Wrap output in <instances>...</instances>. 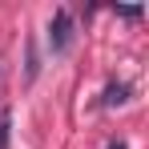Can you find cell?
Wrapping results in <instances>:
<instances>
[{
  "mask_svg": "<svg viewBox=\"0 0 149 149\" xmlns=\"http://www.w3.org/2000/svg\"><path fill=\"white\" fill-rule=\"evenodd\" d=\"M73 12L69 8H56L52 12V20H49V49L52 52H69L73 49Z\"/></svg>",
  "mask_w": 149,
  "mask_h": 149,
  "instance_id": "obj_1",
  "label": "cell"
},
{
  "mask_svg": "<svg viewBox=\"0 0 149 149\" xmlns=\"http://www.w3.org/2000/svg\"><path fill=\"white\" fill-rule=\"evenodd\" d=\"M125 101H129V85H125V81H109V89H105V105L117 109V105H125Z\"/></svg>",
  "mask_w": 149,
  "mask_h": 149,
  "instance_id": "obj_2",
  "label": "cell"
},
{
  "mask_svg": "<svg viewBox=\"0 0 149 149\" xmlns=\"http://www.w3.org/2000/svg\"><path fill=\"white\" fill-rule=\"evenodd\" d=\"M8 129H12V113L0 109V149H8Z\"/></svg>",
  "mask_w": 149,
  "mask_h": 149,
  "instance_id": "obj_3",
  "label": "cell"
},
{
  "mask_svg": "<svg viewBox=\"0 0 149 149\" xmlns=\"http://www.w3.org/2000/svg\"><path fill=\"white\" fill-rule=\"evenodd\" d=\"M109 149H129V145H125V141H113V145H109Z\"/></svg>",
  "mask_w": 149,
  "mask_h": 149,
  "instance_id": "obj_4",
  "label": "cell"
}]
</instances>
